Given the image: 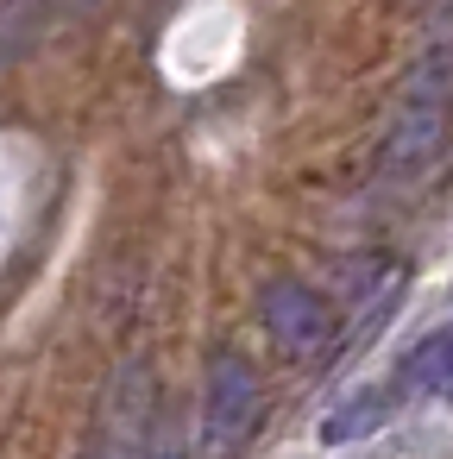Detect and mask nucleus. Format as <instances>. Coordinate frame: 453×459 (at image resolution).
<instances>
[{
    "label": "nucleus",
    "instance_id": "nucleus-1",
    "mask_svg": "<svg viewBox=\"0 0 453 459\" xmlns=\"http://www.w3.org/2000/svg\"><path fill=\"white\" fill-rule=\"evenodd\" d=\"M447 133H453V64L447 57H422L415 76L403 82V101L384 126V145H378V183L390 189H415L440 152H447Z\"/></svg>",
    "mask_w": 453,
    "mask_h": 459
},
{
    "label": "nucleus",
    "instance_id": "nucleus-2",
    "mask_svg": "<svg viewBox=\"0 0 453 459\" xmlns=\"http://www.w3.org/2000/svg\"><path fill=\"white\" fill-rule=\"evenodd\" d=\"M258 321H265V340L290 359V365H315L334 340H340V315L321 290H309L302 277H277L265 283L258 296Z\"/></svg>",
    "mask_w": 453,
    "mask_h": 459
},
{
    "label": "nucleus",
    "instance_id": "nucleus-3",
    "mask_svg": "<svg viewBox=\"0 0 453 459\" xmlns=\"http://www.w3.org/2000/svg\"><path fill=\"white\" fill-rule=\"evenodd\" d=\"M265 415V384L258 371L240 359V352H221L208 365V396H202V428H208V446H240Z\"/></svg>",
    "mask_w": 453,
    "mask_h": 459
},
{
    "label": "nucleus",
    "instance_id": "nucleus-4",
    "mask_svg": "<svg viewBox=\"0 0 453 459\" xmlns=\"http://www.w3.org/2000/svg\"><path fill=\"white\" fill-rule=\"evenodd\" d=\"M101 421H108V434H101L95 446H108V453H139V446H145V421H152V377H145V365H139V359H133V365H120V377H114L108 403H101Z\"/></svg>",
    "mask_w": 453,
    "mask_h": 459
},
{
    "label": "nucleus",
    "instance_id": "nucleus-5",
    "mask_svg": "<svg viewBox=\"0 0 453 459\" xmlns=\"http://www.w3.org/2000/svg\"><path fill=\"white\" fill-rule=\"evenodd\" d=\"M403 390L409 396H453V321H440L434 333L415 340V352L403 359Z\"/></svg>",
    "mask_w": 453,
    "mask_h": 459
}]
</instances>
